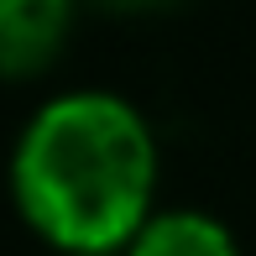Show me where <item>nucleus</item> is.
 Returning a JSON list of instances; mask_svg holds the SVG:
<instances>
[{
  "label": "nucleus",
  "mask_w": 256,
  "mask_h": 256,
  "mask_svg": "<svg viewBox=\"0 0 256 256\" xmlns=\"http://www.w3.org/2000/svg\"><path fill=\"white\" fill-rule=\"evenodd\" d=\"M74 0H0V78H26L58 58Z\"/></svg>",
  "instance_id": "nucleus-2"
},
{
  "label": "nucleus",
  "mask_w": 256,
  "mask_h": 256,
  "mask_svg": "<svg viewBox=\"0 0 256 256\" xmlns=\"http://www.w3.org/2000/svg\"><path fill=\"white\" fill-rule=\"evenodd\" d=\"M115 6H120V0H115ZM126 6H142V0H126Z\"/></svg>",
  "instance_id": "nucleus-4"
},
{
  "label": "nucleus",
  "mask_w": 256,
  "mask_h": 256,
  "mask_svg": "<svg viewBox=\"0 0 256 256\" xmlns=\"http://www.w3.org/2000/svg\"><path fill=\"white\" fill-rule=\"evenodd\" d=\"M10 194L48 246L68 256L126 251L157 214V136L120 94H58L16 142Z\"/></svg>",
  "instance_id": "nucleus-1"
},
{
  "label": "nucleus",
  "mask_w": 256,
  "mask_h": 256,
  "mask_svg": "<svg viewBox=\"0 0 256 256\" xmlns=\"http://www.w3.org/2000/svg\"><path fill=\"white\" fill-rule=\"evenodd\" d=\"M120 256H240L236 236L204 209H157Z\"/></svg>",
  "instance_id": "nucleus-3"
}]
</instances>
